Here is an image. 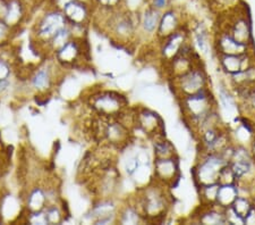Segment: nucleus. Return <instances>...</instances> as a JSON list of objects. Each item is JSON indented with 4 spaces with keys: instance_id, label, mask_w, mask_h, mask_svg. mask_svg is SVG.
Listing matches in <instances>:
<instances>
[{
    "instance_id": "nucleus-1",
    "label": "nucleus",
    "mask_w": 255,
    "mask_h": 225,
    "mask_svg": "<svg viewBox=\"0 0 255 225\" xmlns=\"http://www.w3.org/2000/svg\"><path fill=\"white\" fill-rule=\"evenodd\" d=\"M180 107L188 124L197 129L210 114L217 110V102L211 90L205 88L180 98Z\"/></svg>"
},
{
    "instance_id": "nucleus-6",
    "label": "nucleus",
    "mask_w": 255,
    "mask_h": 225,
    "mask_svg": "<svg viewBox=\"0 0 255 225\" xmlns=\"http://www.w3.org/2000/svg\"><path fill=\"white\" fill-rule=\"evenodd\" d=\"M67 25H69V23L63 14V11L58 8L53 7L52 9L48 10L46 14L41 16V18L35 24V43H47V46L49 47L51 40Z\"/></svg>"
},
{
    "instance_id": "nucleus-12",
    "label": "nucleus",
    "mask_w": 255,
    "mask_h": 225,
    "mask_svg": "<svg viewBox=\"0 0 255 225\" xmlns=\"http://www.w3.org/2000/svg\"><path fill=\"white\" fill-rule=\"evenodd\" d=\"M254 55L248 52L244 55H219V64L228 75L244 71L255 65Z\"/></svg>"
},
{
    "instance_id": "nucleus-10",
    "label": "nucleus",
    "mask_w": 255,
    "mask_h": 225,
    "mask_svg": "<svg viewBox=\"0 0 255 225\" xmlns=\"http://www.w3.org/2000/svg\"><path fill=\"white\" fill-rule=\"evenodd\" d=\"M134 123L144 134L150 138H161L163 123L157 113L143 108L141 112L134 114Z\"/></svg>"
},
{
    "instance_id": "nucleus-3",
    "label": "nucleus",
    "mask_w": 255,
    "mask_h": 225,
    "mask_svg": "<svg viewBox=\"0 0 255 225\" xmlns=\"http://www.w3.org/2000/svg\"><path fill=\"white\" fill-rule=\"evenodd\" d=\"M89 107L98 117L105 120H119L125 116L128 107L126 97L115 91H99L90 97Z\"/></svg>"
},
{
    "instance_id": "nucleus-15",
    "label": "nucleus",
    "mask_w": 255,
    "mask_h": 225,
    "mask_svg": "<svg viewBox=\"0 0 255 225\" xmlns=\"http://www.w3.org/2000/svg\"><path fill=\"white\" fill-rule=\"evenodd\" d=\"M28 80H30L31 87L39 93H46L53 85V75L49 66L36 68Z\"/></svg>"
},
{
    "instance_id": "nucleus-24",
    "label": "nucleus",
    "mask_w": 255,
    "mask_h": 225,
    "mask_svg": "<svg viewBox=\"0 0 255 225\" xmlns=\"http://www.w3.org/2000/svg\"><path fill=\"white\" fill-rule=\"evenodd\" d=\"M251 154H252L253 158L255 159V139H254L253 142H252V147H251Z\"/></svg>"
},
{
    "instance_id": "nucleus-9",
    "label": "nucleus",
    "mask_w": 255,
    "mask_h": 225,
    "mask_svg": "<svg viewBox=\"0 0 255 225\" xmlns=\"http://www.w3.org/2000/svg\"><path fill=\"white\" fill-rule=\"evenodd\" d=\"M92 6L91 3L81 1V0H69L61 7L60 10L63 11L71 25L85 27L92 18Z\"/></svg>"
},
{
    "instance_id": "nucleus-14",
    "label": "nucleus",
    "mask_w": 255,
    "mask_h": 225,
    "mask_svg": "<svg viewBox=\"0 0 255 225\" xmlns=\"http://www.w3.org/2000/svg\"><path fill=\"white\" fill-rule=\"evenodd\" d=\"M162 11L147 5L143 8L142 13L139 14V27L145 35L157 34L160 19H161Z\"/></svg>"
},
{
    "instance_id": "nucleus-13",
    "label": "nucleus",
    "mask_w": 255,
    "mask_h": 225,
    "mask_svg": "<svg viewBox=\"0 0 255 225\" xmlns=\"http://www.w3.org/2000/svg\"><path fill=\"white\" fill-rule=\"evenodd\" d=\"M216 47L218 55H244L250 52V48L252 46L242 43L228 33L221 31L217 36Z\"/></svg>"
},
{
    "instance_id": "nucleus-4",
    "label": "nucleus",
    "mask_w": 255,
    "mask_h": 225,
    "mask_svg": "<svg viewBox=\"0 0 255 225\" xmlns=\"http://www.w3.org/2000/svg\"><path fill=\"white\" fill-rule=\"evenodd\" d=\"M166 188L157 182L141 190V195L137 197V205L135 206L141 213L143 219L155 220L162 218L163 214H166L168 210Z\"/></svg>"
},
{
    "instance_id": "nucleus-5",
    "label": "nucleus",
    "mask_w": 255,
    "mask_h": 225,
    "mask_svg": "<svg viewBox=\"0 0 255 225\" xmlns=\"http://www.w3.org/2000/svg\"><path fill=\"white\" fill-rule=\"evenodd\" d=\"M227 13L228 14L225 16L226 20H227L226 22L227 25L225 26L223 31L242 43L253 46L251 20L249 14L246 13V8L241 6V3H238L233 9L227 10Z\"/></svg>"
},
{
    "instance_id": "nucleus-11",
    "label": "nucleus",
    "mask_w": 255,
    "mask_h": 225,
    "mask_svg": "<svg viewBox=\"0 0 255 225\" xmlns=\"http://www.w3.org/2000/svg\"><path fill=\"white\" fill-rule=\"evenodd\" d=\"M182 27V13L177 7L170 6L162 11L161 19H160L159 27L155 35L160 41H163Z\"/></svg>"
},
{
    "instance_id": "nucleus-21",
    "label": "nucleus",
    "mask_w": 255,
    "mask_h": 225,
    "mask_svg": "<svg viewBox=\"0 0 255 225\" xmlns=\"http://www.w3.org/2000/svg\"><path fill=\"white\" fill-rule=\"evenodd\" d=\"M125 0H94V6L100 10L114 11L124 8Z\"/></svg>"
},
{
    "instance_id": "nucleus-23",
    "label": "nucleus",
    "mask_w": 255,
    "mask_h": 225,
    "mask_svg": "<svg viewBox=\"0 0 255 225\" xmlns=\"http://www.w3.org/2000/svg\"><path fill=\"white\" fill-rule=\"evenodd\" d=\"M147 5L155 8L160 11L166 10L171 6V0H147Z\"/></svg>"
},
{
    "instance_id": "nucleus-16",
    "label": "nucleus",
    "mask_w": 255,
    "mask_h": 225,
    "mask_svg": "<svg viewBox=\"0 0 255 225\" xmlns=\"http://www.w3.org/2000/svg\"><path fill=\"white\" fill-rule=\"evenodd\" d=\"M238 192H240V186L237 183L220 186L219 190H218L216 205L224 208V210H227V208H229L234 204L238 196H240Z\"/></svg>"
},
{
    "instance_id": "nucleus-2",
    "label": "nucleus",
    "mask_w": 255,
    "mask_h": 225,
    "mask_svg": "<svg viewBox=\"0 0 255 225\" xmlns=\"http://www.w3.org/2000/svg\"><path fill=\"white\" fill-rule=\"evenodd\" d=\"M230 145L223 153L202 154L201 159L196 165L193 167V179L197 188L209 186V184L218 183L220 172L225 166H227L232 159V154L228 155V151L232 148Z\"/></svg>"
},
{
    "instance_id": "nucleus-7",
    "label": "nucleus",
    "mask_w": 255,
    "mask_h": 225,
    "mask_svg": "<svg viewBox=\"0 0 255 225\" xmlns=\"http://www.w3.org/2000/svg\"><path fill=\"white\" fill-rule=\"evenodd\" d=\"M172 80H174V89L179 98L193 95L200 90L209 88L208 74L200 63H197L185 74Z\"/></svg>"
},
{
    "instance_id": "nucleus-8",
    "label": "nucleus",
    "mask_w": 255,
    "mask_h": 225,
    "mask_svg": "<svg viewBox=\"0 0 255 225\" xmlns=\"http://www.w3.org/2000/svg\"><path fill=\"white\" fill-rule=\"evenodd\" d=\"M154 180L164 187H172L179 180V163L177 157L154 158Z\"/></svg>"
},
{
    "instance_id": "nucleus-19",
    "label": "nucleus",
    "mask_w": 255,
    "mask_h": 225,
    "mask_svg": "<svg viewBox=\"0 0 255 225\" xmlns=\"http://www.w3.org/2000/svg\"><path fill=\"white\" fill-rule=\"evenodd\" d=\"M219 187H220L219 183H215V184H209V186L199 188L200 199L203 205L216 204Z\"/></svg>"
},
{
    "instance_id": "nucleus-22",
    "label": "nucleus",
    "mask_w": 255,
    "mask_h": 225,
    "mask_svg": "<svg viewBox=\"0 0 255 225\" xmlns=\"http://www.w3.org/2000/svg\"><path fill=\"white\" fill-rule=\"evenodd\" d=\"M210 6L218 10L227 11L240 3V0H209Z\"/></svg>"
},
{
    "instance_id": "nucleus-25",
    "label": "nucleus",
    "mask_w": 255,
    "mask_h": 225,
    "mask_svg": "<svg viewBox=\"0 0 255 225\" xmlns=\"http://www.w3.org/2000/svg\"><path fill=\"white\" fill-rule=\"evenodd\" d=\"M254 207H255V200H254Z\"/></svg>"
},
{
    "instance_id": "nucleus-18",
    "label": "nucleus",
    "mask_w": 255,
    "mask_h": 225,
    "mask_svg": "<svg viewBox=\"0 0 255 225\" xmlns=\"http://www.w3.org/2000/svg\"><path fill=\"white\" fill-rule=\"evenodd\" d=\"M154 158H170L176 157L174 146L169 141L164 140L163 137L158 138L153 145Z\"/></svg>"
},
{
    "instance_id": "nucleus-17",
    "label": "nucleus",
    "mask_w": 255,
    "mask_h": 225,
    "mask_svg": "<svg viewBox=\"0 0 255 225\" xmlns=\"http://www.w3.org/2000/svg\"><path fill=\"white\" fill-rule=\"evenodd\" d=\"M254 207V202H252L248 197H243V196H238L234 204L229 208L232 210L235 214L240 218L243 223H244V220L246 216L249 215L251 210Z\"/></svg>"
},
{
    "instance_id": "nucleus-20",
    "label": "nucleus",
    "mask_w": 255,
    "mask_h": 225,
    "mask_svg": "<svg viewBox=\"0 0 255 225\" xmlns=\"http://www.w3.org/2000/svg\"><path fill=\"white\" fill-rule=\"evenodd\" d=\"M194 36L197 47L200 48V50L203 54H207L208 48H209V38H208V32L205 30V27L202 24H199L194 30Z\"/></svg>"
}]
</instances>
